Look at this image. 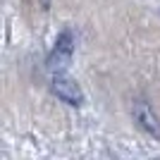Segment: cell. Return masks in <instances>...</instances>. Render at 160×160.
<instances>
[{
	"instance_id": "obj_1",
	"label": "cell",
	"mask_w": 160,
	"mask_h": 160,
	"mask_svg": "<svg viewBox=\"0 0 160 160\" xmlns=\"http://www.w3.org/2000/svg\"><path fill=\"white\" fill-rule=\"evenodd\" d=\"M50 86H53V93L58 96L62 103H69V105H74V108H79L81 103H84V93H81L79 84H77L69 74L58 72L53 77V84H50Z\"/></svg>"
},
{
	"instance_id": "obj_2",
	"label": "cell",
	"mask_w": 160,
	"mask_h": 160,
	"mask_svg": "<svg viewBox=\"0 0 160 160\" xmlns=\"http://www.w3.org/2000/svg\"><path fill=\"white\" fill-rule=\"evenodd\" d=\"M72 48H74L72 33L62 31L58 43H55V48H53V53L48 55V67H50V69H62V67L69 62V58H72Z\"/></svg>"
},
{
	"instance_id": "obj_3",
	"label": "cell",
	"mask_w": 160,
	"mask_h": 160,
	"mask_svg": "<svg viewBox=\"0 0 160 160\" xmlns=\"http://www.w3.org/2000/svg\"><path fill=\"white\" fill-rule=\"evenodd\" d=\"M134 112H136V120H139V124L143 129H146L148 134H151V136H155V139H160V124H158V120H155L153 117V112H151V110H148L146 105H136V110H134Z\"/></svg>"
},
{
	"instance_id": "obj_4",
	"label": "cell",
	"mask_w": 160,
	"mask_h": 160,
	"mask_svg": "<svg viewBox=\"0 0 160 160\" xmlns=\"http://www.w3.org/2000/svg\"><path fill=\"white\" fill-rule=\"evenodd\" d=\"M41 2H43V10H48V7H50V0H41Z\"/></svg>"
}]
</instances>
